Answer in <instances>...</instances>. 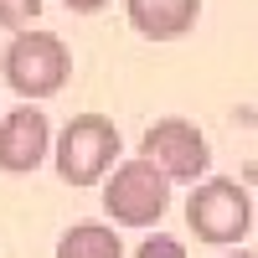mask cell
<instances>
[{
  "label": "cell",
  "mask_w": 258,
  "mask_h": 258,
  "mask_svg": "<svg viewBox=\"0 0 258 258\" xmlns=\"http://www.w3.org/2000/svg\"><path fill=\"white\" fill-rule=\"evenodd\" d=\"M165 186L170 181L145 155L140 160H124L114 176H109V186H103V212H109L119 227H155L160 212L170 207V191Z\"/></svg>",
  "instance_id": "277c9868"
},
{
  "label": "cell",
  "mask_w": 258,
  "mask_h": 258,
  "mask_svg": "<svg viewBox=\"0 0 258 258\" xmlns=\"http://www.w3.org/2000/svg\"><path fill=\"white\" fill-rule=\"evenodd\" d=\"M52 155H57V176L68 181V186H98L114 170L119 129H114V119H103V114H78L57 135Z\"/></svg>",
  "instance_id": "6da1fadb"
},
{
  "label": "cell",
  "mask_w": 258,
  "mask_h": 258,
  "mask_svg": "<svg viewBox=\"0 0 258 258\" xmlns=\"http://www.w3.org/2000/svg\"><path fill=\"white\" fill-rule=\"evenodd\" d=\"M47 150H52V124L41 109H11L0 119V170L26 176L47 160Z\"/></svg>",
  "instance_id": "8992f818"
},
{
  "label": "cell",
  "mask_w": 258,
  "mask_h": 258,
  "mask_svg": "<svg viewBox=\"0 0 258 258\" xmlns=\"http://www.w3.org/2000/svg\"><path fill=\"white\" fill-rule=\"evenodd\" d=\"M248 222H253V202H248V191L238 181H227V176H212V181H202L186 197V227L197 232L202 243H212V248L243 243Z\"/></svg>",
  "instance_id": "3957f363"
},
{
  "label": "cell",
  "mask_w": 258,
  "mask_h": 258,
  "mask_svg": "<svg viewBox=\"0 0 258 258\" xmlns=\"http://www.w3.org/2000/svg\"><path fill=\"white\" fill-rule=\"evenodd\" d=\"M145 160L160 170L165 181H197L202 170L212 165V150L202 140L197 124L186 119H160L145 129Z\"/></svg>",
  "instance_id": "5b68a950"
},
{
  "label": "cell",
  "mask_w": 258,
  "mask_h": 258,
  "mask_svg": "<svg viewBox=\"0 0 258 258\" xmlns=\"http://www.w3.org/2000/svg\"><path fill=\"white\" fill-rule=\"evenodd\" d=\"M0 68H6V83L21 98H52L68 83L73 57L62 47V36H52V31H21V36H11Z\"/></svg>",
  "instance_id": "7a4b0ae2"
},
{
  "label": "cell",
  "mask_w": 258,
  "mask_h": 258,
  "mask_svg": "<svg viewBox=\"0 0 258 258\" xmlns=\"http://www.w3.org/2000/svg\"><path fill=\"white\" fill-rule=\"evenodd\" d=\"M36 11H41V0H0V26H16L21 36V26L36 21Z\"/></svg>",
  "instance_id": "9c48e42d"
},
{
  "label": "cell",
  "mask_w": 258,
  "mask_h": 258,
  "mask_svg": "<svg viewBox=\"0 0 258 258\" xmlns=\"http://www.w3.org/2000/svg\"><path fill=\"white\" fill-rule=\"evenodd\" d=\"M57 258H124V243L103 222H78L57 238Z\"/></svg>",
  "instance_id": "ba28073f"
},
{
  "label": "cell",
  "mask_w": 258,
  "mask_h": 258,
  "mask_svg": "<svg viewBox=\"0 0 258 258\" xmlns=\"http://www.w3.org/2000/svg\"><path fill=\"white\" fill-rule=\"evenodd\" d=\"M222 258H258V253H222Z\"/></svg>",
  "instance_id": "7c38bea8"
},
{
  "label": "cell",
  "mask_w": 258,
  "mask_h": 258,
  "mask_svg": "<svg viewBox=\"0 0 258 258\" xmlns=\"http://www.w3.org/2000/svg\"><path fill=\"white\" fill-rule=\"evenodd\" d=\"M135 258H186V248H181L176 238H160V232H155V238H145V243H140Z\"/></svg>",
  "instance_id": "30bf717a"
},
{
  "label": "cell",
  "mask_w": 258,
  "mask_h": 258,
  "mask_svg": "<svg viewBox=\"0 0 258 258\" xmlns=\"http://www.w3.org/2000/svg\"><path fill=\"white\" fill-rule=\"evenodd\" d=\"M62 6H73V11H83V16H88V11H103L109 0H62Z\"/></svg>",
  "instance_id": "8fae6325"
},
{
  "label": "cell",
  "mask_w": 258,
  "mask_h": 258,
  "mask_svg": "<svg viewBox=\"0 0 258 258\" xmlns=\"http://www.w3.org/2000/svg\"><path fill=\"white\" fill-rule=\"evenodd\" d=\"M202 0H129V26L150 41H176L197 26Z\"/></svg>",
  "instance_id": "52a82bcc"
}]
</instances>
